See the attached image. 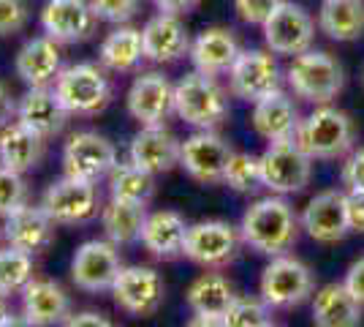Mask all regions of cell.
Returning <instances> with one entry per match:
<instances>
[{
	"instance_id": "1",
	"label": "cell",
	"mask_w": 364,
	"mask_h": 327,
	"mask_svg": "<svg viewBox=\"0 0 364 327\" xmlns=\"http://www.w3.org/2000/svg\"><path fill=\"white\" fill-rule=\"evenodd\" d=\"M299 229H302L299 216L294 213L289 199L277 194L256 199L245 210L242 224H240L245 246H250L256 254H264L269 259L294 249Z\"/></svg>"
},
{
	"instance_id": "2",
	"label": "cell",
	"mask_w": 364,
	"mask_h": 327,
	"mask_svg": "<svg viewBox=\"0 0 364 327\" xmlns=\"http://www.w3.org/2000/svg\"><path fill=\"white\" fill-rule=\"evenodd\" d=\"M294 140L313 161H332V158L348 156L353 150L356 128L346 109L321 104L310 115H304Z\"/></svg>"
},
{
	"instance_id": "3",
	"label": "cell",
	"mask_w": 364,
	"mask_h": 327,
	"mask_svg": "<svg viewBox=\"0 0 364 327\" xmlns=\"http://www.w3.org/2000/svg\"><path fill=\"white\" fill-rule=\"evenodd\" d=\"M286 85L294 98L307 104H332L346 88V71L337 58L323 49H307L302 55L291 58L286 68Z\"/></svg>"
},
{
	"instance_id": "4",
	"label": "cell",
	"mask_w": 364,
	"mask_h": 327,
	"mask_svg": "<svg viewBox=\"0 0 364 327\" xmlns=\"http://www.w3.org/2000/svg\"><path fill=\"white\" fill-rule=\"evenodd\" d=\"M174 112L196 131H215L228 118V93L218 77L191 71L174 85Z\"/></svg>"
},
{
	"instance_id": "5",
	"label": "cell",
	"mask_w": 364,
	"mask_h": 327,
	"mask_svg": "<svg viewBox=\"0 0 364 327\" xmlns=\"http://www.w3.org/2000/svg\"><path fill=\"white\" fill-rule=\"evenodd\" d=\"M55 93L60 95L63 107L76 118H92L112 104V79L104 66L95 63H74L65 66L55 82Z\"/></svg>"
},
{
	"instance_id": "6",
	"label": "cell",
	"mask_w": 364,
	"mask_h": 327,
	"mask_svg": "<svg viewBox=\"0 0 364 327\" xmlns=\"http://www.w3.org/2000/svg\"><path fill=\"white\" fill-rule=\"evenodd\" d=\"M313 289H316V281H313L310 267L289 254L272 256L269 265L264 267L261 284H258L261 300L274 311H289V308L302 306L313 295Z\"/></svg>"
},
{
	"instance_id": "7",
	"label": "cell",
	"mask_w": 364,
	"mask_h": 327,
	"mask_svg": "<svg viewBox=\"0 0 364 327\" xmlns=\"http://www.w3.org/2000/svg\"><path fill=\"white\" fill-rule=\"evenodd\" d=\"M41 207L60 227H82V224L101 218L104 202H101V191L95 183L63 175L60 180H55L44 191Z\"/></svg>"
},
{
	"instance_id": "8",
	"label": "cell",
	"mask_w": 364,
	"mask_h": 327,
	"mask_svg": "<svg viewBox=\"0 0 364 327\" xmlns=\"http://www.w3.org/2000/svg\"><path fill=\"white\" fill-rule=\"evenodd\" d=\"M261 161V180L277 197L299 194L310 186L313 177V158L296 145V140L269 142V147L258 156Z\"/></svg>"
},
{
	"instance_id": "9",
	"label": "cell",
	"mask_w": 364,
	"mask_h": 327,
	"mask_svg": "<svg viewBox=\"0 0 364 327\" xmlns=\"http://www.w3.org/2000/svg\"><path fill=\"white\" fill-rule=\"evenodd\" d=\"M283 79L286 74L280 71V63L272 49H242L228 71V90L234 98L256 104L261 98L283 90Z\"/></svg>"
},
{
	"instance_id": "10",
	"label": "cell",
	"mask_w": 364,
	"mask_h": 327,
	"mask_svg": "<svg viewBox=\"0 0 364 327\" xmlns=\"http://www.w3.org/2000/svg\"><path fill=\"white\" fill-rule=\"evenodd\" d=\"M242 234L228 221H198L188 229L185 240V259L204 270H220L237 259Z\"/></svg>"
},
{
	"instance_id": "11",
	"label": "cell",
	"mask_w": 364,
	"mask_h": 327,
	"mask_svg": "<svg viewBox=\"0 0 364 327\" xmlns=\"http://www.w3.org/2000/svg\"><path fill=\"white\" fill-rule=\"evenodd\" d=\"M316 19L313 14L299 6V3H291L286 0L277 11H274L264 25V41H267V49H272L274 55H302L307 49H313V41H316Z\"/></svg>"
},
{
	"instance_id": "12",
	"label": "cell",
	"mask_w": 364,
	"mask_h": 327,
	"mask_svg": "<svg viewBox=\"0 0 364 327\" xmlns=\"http://www.w3.org/2000/svg\"><path fill=\"white\" fill-rule=\"evenodd\" d=\"M120 246L112 240H87L71 259V279L82 292H112L122 270Z\"/></svg>"
},
{
	"instance_id": "13",
	"label": "cell",
	"mask_w": 364,
	"mask_h": 327,
	"mask_svg": "<svg viewBox=\"0 0 364 327\" xmlns=\"http://www.w3.org/2000/svg\"><path fill=\"white\" fill-rule=\"evenodd\" d=\"M117 164L114 145L95 131H76L63 147V175L98 183Z\"/></svg>"
},
{
	"instance_id": "14",
	"label": "cell",
	"mask_w": 364,
	"mask_h": 327,
	"mask_svg": "<svg viewBox=\"0 0 364 327\" xmlns=\"http://www.w3.org/2000/svg\"><path fill=\"white\" fill-rule=\"evenodd\" d=\"M112 297L117 308L131 316H152L166 300V284L161 279V273L152 267H122L112 286Z\"/></svg>"
},
{
	"instance_id": "15",
	"label": "cell",
	"mask_w": 364,
	"mask_h": 327,
	"mask_svg": "<svg viewBox=\"0 0 364 327\" xmlns=\"http://www.w3.org/2000/svg\"><path fill=\"white\" fill-rule=\"evenodd\" d=\"M125 107L139 125H166L174 112V85L161 71H139L125 93Z\"/></svg>"
},
{
	"instance_id": "16",
	"label": "cell",
	"mask_w": 364,
	"mask_h": 327,
	"mask_svg": "<svg viewBox=\"0 0 364 327\" xmlns=\"http://www.w3.org/2000/svg\"><path fill=\"white\" fill-rule=\"evenodd\" d=\"M231 156H234V150L220 134L196 131V134H191L188 140L182 142L180 167L196 183L213 186V183H223V172H226Z\"/></svg>"
},
{
	"instance_id": "17",
	"label": "cell",
	"mask_w": 364,
	"mask_h": 327,
	"mask_svg": "<svg viewBox=\"0 0 364 327\" xmlns=\"http://www.w3.org/2000/svg\"><path fill=\"white\" fill-rule=\"evenodd\" d=\"M299 221H302V229L316 243L334 246V243L346 240V234L350 232L348 213H346V191H337V188L318 191L304 204Z\"/></svg>"
},
{
	"instance_id": "18",
	"label": "cell",
	"mask_w": 364,
	"mask_h": 327,
	"mask_svg": "<svg viewBox=\"0 0 364 327\" xmlns=\"http://www.w3.org/2000/svg\"><path fill=\"white\" fill-rule=\"evenodd\" d=\"M98 25L90 0H46L41 9V28L58 44L87 41Z\"/></svg>"
},
{
	"instance_id": "19",
	"label": "cell",
	"mask_w": 364,
	"mask_h": 327,
	"mask_svg": "<svg viewBox=\"0 0 364 327\" xmlns=\"http://www.w3.org/2000/svg\"><path fill=\"white\" fill-rule=\"evenodd\" d=\"M141 41H144V58L155 66L182 61L185 55H191L193 44L182 16L161 14V11L147 19V25L141 28Z\"/></svg>"
},
{
	"instance_id": "20",
	"label": "cell",
	"mask_w": 364,
	"mask_h": 327,
	"mask_svg": "<svg viewBox=\"0 0 364 327\" xmlns=\"http://www.w3.org/2000/svg\"><path fill=\"white\" fill-rule=\"evenodd\" d=\"M182 142L166 125H141L128 147V161L150 175H166L180 164Z\"/></svg>"
},
{
	"instance_id": "21",
	"label": "cell",
	"mask_w": 364,
	"mask_h": 327,
	"mask_svg": "<svg viewBox=\"0 0 364 327\" xmlns=\"http://www.w3.org/2000/svg\"><path fill=\"white\" fill-rule=\"evenodd\" d=\"M55 221L41 204L25 202L3 218V237L9 246L28 254H41L55 240Z\"/></svg>"
},
{
	"instance_id": "22",
	"label": "cell",
	"mask_w": 364,
	"mask_h": 327,
	"mask_svg": "<svg viewBox=\"0 0 364 327\" xmlns=\"http://www.w3.org/2000/svg\"><path fill=\"white\" fill-rule=\"evenodd\" d=\"M16 77L22 79L28 88H49L52 82H58L63 71V52L60 44L49 36H36L28 38L19 52H16Z\"/></svg>"
},
{
	"instance_id": "23",
	"label": "cell",
	"mask_w": 364,
	"mask_h": 327,
	"mask_svg": "<svg viewBox=\"0 0 364 327\" xmlns=\"http://www.w3.org/2000/svg\"><path fill=\"white\" fill-rule=\"evenodd\" d=\"M240 52H242V47H240L234 31L215 25V28L201 31L193 38L188 58L193 63V71H201L207 77H220V74L231 71V66L237 63Z\"/></svg>"
},
{
	"instance_id": "24",
	"label": "cell",
	"mask_w": 364,
	"mask_h": 327,
	"mask_svg": "<svg viewBox=\"0 0 364 327\" xmlns=\"http://www.w3.org/2000/svg\"><path fill=\"white\" fill-rule=\"evenodd\" d=\"M253 128L261 140L267 142H283L294 140L296 137V128L302 123V115L296 101L291 98L286 90H277V93L267 95L253 104Z\"/></svg>"
},
{
	"instance_id": "25",
	"label": "cell",
	"mask_w": 364,
	"mask_h": 327,
	"mask_svg": "<svg viewBox=\"0 0 364 327\" xmlns=\"http://www.w3.org/2000/svg\"><path fill=\"white\" fill-rule=\"evenodd\" d=\"M68 109L63 107L60 95L49 88H28V93L16 101V120L41 134L44 140L58 137L68 123Z\"/></svg>"
},
{
	"instance_id": "26",
	"label": "cell",
	"mask_w": 364,
	"mask_h": 327,
	"mask_svg": "<svg viewBox=\"0 0 364 327\" xmlns=\"http://www.w3.org/2000/svg\"><path fill=\"white\" fill-rule=\"evenodd\" d=\"M22 313L38 327L63 325L71 316V297L58 281L33 279L22 289Z\"/></svg>"
},
{
	"instance_id": "27",
	"label": "cell",
	"mask_w": 364,
	"mask_h": 327,
	"mask_svg": "<svg viewBox=\"0 0 364 327\" xmlns=\"http://www.w3.org/2000/svg\"><path fill=\"white\" fill-rule=\"evenodd\" d=\"M188 224L177 210H155L144 221L141 246L150 256L171 262L177 256H185V240H188Z\"/></svg>"
},
{
	"instance_id": "28",
	"label": "cell",
	"mask_w": 364,
	"mask_h": 327,
	"mask_svg": "<svg viewBox=\"0 0 364 327\" xmlns=\"http://www.w3.org/2000/svg\"><path fill=\"white\" fill-rule=\"evenodd\" d=\"M362 303L350 295L346 281L321 286L313 297V325L316 327H362Z\"/></svg>"
},
{
	"instance_id": "29",
	"label": "cell",
	"mask_w": 364,
	"mask_h": 327,
	"mask_svg": "<svg viewBox=\"0 0 364 327\" xmlns=\"http://www.w3.org/2000/svg\"><path fill=\"white\" fill-rule=\"evenodd\" d=\"M44 150L46 140L25 123L14 120L6 128H0V164L3 167L25 175L38 167V161L44 158Z\"/></svg>"
},
{
	"instance_id": "30",
	"label": "cell",
	"mask_w": 364,
	"mask_h": 327,
	"mask_svg": "<svg viewBox=\"0 0 364 327\" xmlns=\"http://www.w3.org/2000/svg\"><path fill=\"white\" fill-rule=\"evenodd\" d=\"M98 61L107 71H114V74L139 71L141 63L147 61L141 31L131 28V25H117L114 31H109L107 38L101 41V49H98Z\"/></svg>"
},
{
	"instance_id": "31",
	"label": "cell",
	"mask_w": 364,
	"mask_h": 327,
	"mask_svg": "<svg viewBox=\"0 0 364 327\" xmlns=\"http://www.w3.org/2000/svg\"><path fill=\"white\" fill-rule=\"evenodd\" d=\"M318 31L337 44H350L364 36V0H321Z\"/></svg>"
},
{
	"instance_id": "32",
	"label": "cell",
	"mask_w": 364,
	"mask_h": 327,
	"mask_svg": "<svg viewBox=\"0 0 364 327\" xmlns=\"http://www.w3.org/2000/svg\"><path fill=\"white\" fill-rule=\"evenodd\" d=\"M147 216H150L147 204L112 197L101 210V227H104L107 240H112L114 246H134V243H141Z\"/></svg>"
},
{
	"instance_id": "33",
	"label": "cell",
	"mask_w": 364,
	"mask_h": 327,
	"mask_svg": "<svg viewBox=\"0 0 364 327\" xmlns=\"http://www.w3.org/2000/svg\"><path fill=\"white\" fill-rule=\"evenodd\" d=\"M234 286L220 273H204L188 286V306L198 316H223L234 303Z\"/></svg>"
},
{
	"instance_id": "34",
	"label": "cell",
	"mask_w": 364,
	"mask_h": 327,
	"mask_svg": "<svg viewBox=\"0 0 364 327\" xmlns=\"http://www.w3.org/2000/svg\"><path fill=\"white\" fill-rule=\"evenodd\" d=\"M109 197L114 199H128V202L150 204L155 197V175L139 170L136 164L125 161V164H114L112 172L107 175Z\"/></svg>"
},
{
	"instance_id": "35",
	"label": "cell",
	"mask_w": 364,
	"mask_h": 327,
	"mask_svg": "<svg viewBox=\"0 0 364 327\" xmlns=\"http://www.w3.org/2000/svg\"><path fill=\"white\" fill-rule=\"evenodd\" d=\"M33 254L19 251L14 246L0 249V295H16L33 281Z\"/></svg>"
},
{
	"instance_id": "36",
	"label": "cell",
	"mask_w": 364,
	"mask_h": 327,
	"mask_svg": "<svg viewBox=\"0 0 364 327\" xmlns=\"http://www.w3.org/2000/svg\"><path fill=\"white\" fill-rule=\"evenodd\" d=\"M223 186H228L231 191H237V194H256L258 188H264L258 156L237 153L234 150V156H231L226 172H223Z\"/></svg>"
},
{
	"instance_id": "37",
	"label": "cell",
	"mask_w": 364,
	"mask_h": 327,
	"mask_svg": "<svg viewBox=\"0 0 364 327\" xmlns=\"http://www.w3.org/2000/svg\"><path fill=\"white\" fill-rule=\"evenodd\" d=\"M269 306L261 297H234L228 311L220 316L223 327H269Z\"/></svg>"
},
{
	"instance_id": "38",
	"label": "cell",
	"mask_w": 364,
	"mask_h": 327,
	"mask_svg": "<svg viewBox=\"0 0 364 327\" xmlns=\"http://www.w3.org/2000/svg\"><path fill=\"white\" fill-rule=\"evenodd\" d=\"M28 202V183L19 172L0 164V216L6 218Z\"/></svg>"
},
{
	"instance_id": "39",
	"label": "cell",
	"mask_w": 364,
	"mask_h": 327,
	"mask_svg": "<svg viewBox=\"0 0 364 327\" xmlns=\"http://www.w3.org/2000/svg\"><path fill=\"white\" fill-rule=\"evenodd\" d=\"M98 22L109 25H125L141 11V0H90Z\"/></svg>"
},
{
	"instance_id": "40",
	"label": "cell",
	"mask_w": 364,
	"mask_h": 327,
	"mask_svg": "<svg viewBox=\"0 0 364 327\" xmlns=\"http://www.w3.org/2000/svg\"><path fill=\"white\" fill-rule=\"evenodd\" d=\"M286 0H234V11L245 25H264Z\"/></svg>"
},
{
	"instance_id": "41",
	"label": "cell",
	"mask_w": 364,
	"mask_h": 327,
	"mask_svg": "<svg viewBox=\"0 0 364 327\" xmlns=\"http://www.w3.org/2000/svg\"><path fill=\"white\" fill-rule=\"evenodd\" d=\"M31 9L25 0H0V36H14L25 31Z\"/></svg>"
},
{
	"instance_id": "42",
	"label": "cell",
	"mask_w": 364,
	"mask_h": 327,
	"mask_svg": "<svg viewBox=\"0 0 364 327\" xmlns=\"http://www.w3.org/2000/svg\"><path fill=\"white\" fill-rule=\"evenodd\" d=\"M343 186L346 191H364V145L353 147L343 161Z\"/></svg>"
},
{
	"instance_id": "43",
	"label": "cell",
	"mask_w": 364,
	"mask_h": 327,
	"mask_svg": "<svg viewBox=\"0 0 364 327\" xmlns=\"http://www.w3.org/2000/svg\"><path fill=\"white\" fill-rule=\"evenodd\" d=\"M346 213L350 232L364 234V191H346Z\"/></svg>"
},
{
	"instance_id": "44",
	"label": "cell",
	"mask_w": 364,
	"mask_h": 327,
	"mask_svg": "<svg viewBox=\"0 0 364 327\" xmlns=\"http://www.w3.org/2000/svg\"><path fill=\"white\" fill-rule=\"evenodd\" d=\"M63 327H117V325L109 316H104V313L98 311H79V313H71L63 322Z\"/></svg>"
},
{
	"instance_id": "45",
	"label": "cell",
	"mask_w": 364,
	"mask_h": 327,
	"mask_svg": "<svg viewBox=\"0 0 364 327\" xmlns=\"http://www.w3.org/2000/svg\"><path fill=\"white\" fill-rule=\"evenodd\" d=\"M346 286L350 289V295L364 306V256H359V259L348 267V273H346Z\"/></svg>"
},
{
	"instance_id": "46",
	"label": "cell",
	"mask_w": 364,
	"mask_h": 327,
	"mask_svg": "<svg viewBox=\"0 0 364 327\" xmlns=\"http://www.w3.org/2000/svg\"><path fill=\"white\" fill-rule=\"evenodd\" d=\"M152 3H155V9H158L161 14L185 16V14H191V11L196 9L201 0H152Z\"/></svg>"
},
{
	"instance_id": "47",
	"label": "cell",
	"mask_w": 364,
	"mask_h": 327,
	"mask_svg": "<svg viewBox=\"0 0 364 327\" xmlns=\"http://www.w3.org/2000/svg\"><path fill=\"white\" fill-rule=\"evenodd\" d=\"M16 118V101L11 98L9 88L0 82V128H6L9 123H14Z\"/></svg>"
},
{
	"instance_id": "48",
	"label": "cell",
	"mask_w": 364,
	"mask_h": 327,
	"mask_svg": "<svg viewBox=\"0 0 364 327\" xmlns=\"http://www.w3.org/2000/svg\"><path fill=\"white\" fill-rule=\"evenodd\" d=\"M0 327H38L36 322H31L25 313H6L3 319H0Z\"/></svg>"
},
{
	"instance_id": "49",
	"label": "cell",
	"mask_w": 364,
	"mask_h": 327,
	"mask_svg": "<svg viewBox=\"0 0 364 327\" xmlns=\"http://www.w3.org/2000/svg\"><path fill=\"white\" fill-rule=\"evenodd\" d=\"M185 327H223V319H218V316H198V313H193V319H191Z\"/></svg>"
},
{
	"instance_id": "50",
	"label": "cell",
	"mask_w": 364,
	"mask_h": 327,
	"mask_svg": "<svg viewBox=\"0 0 364 327\" xmlns=\"http://www.w3.org/2000/svg\"><path fill=\"white\" fill-rule=\"evenodd\" d=\"M9 313V306H6V295H0V319Z\"/></svg>"
},
{
	"instance_id": "51",
	"label": "cell",
	"mask_w": 364,
	"mask_h": 327,
	"mask_svg": "<svg viewBox=\"0 0 364 327\" xmlns=\"http://www.w3.org/2000/svg\"><path fill=\"white\" fill-rule=\"evenodd\" d=\"M362 82H364V71H362Z\"/></svg>"
},
{
	"instance_id": "52",
	"label": "cell",
	"mask_w": 364,
	"mask_h": 327,
	"mask_svg": "<svg viewBox=\"0 0 364 327\" xmlns=\"http://www.w3.org/2000/svg\"><path fill=\"white\" fill-rule=\"evenodd\" d=\"M269 327H277V325H269Z\"/></svg>"
}]
</instances>
